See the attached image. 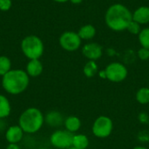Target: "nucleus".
Here are the masks:
<instances>
[{"mask_svg":"<svg viewBox=\"0 0 149 149\" xmlns=\"http://www.w3.org/2000/svg\"><path fill=\"white\" fill-rule=\"evenodd\" d=\"M21 50L23 54L31 59H39L45 50L42 39L36 35H28L21 41Z\"/></svg>","mask_w":149,"mask_h":149,"instance_id":"nucleus-4","label":"nucleus"},{"mask_svg":"<svg viewBox=\"0 0 149 149\" xmlns=\"http://www.w3.org/2000/svg\"><path fill=\"white\" fill-rule=\"evenodd\" d=\"M25 72L29 77H38L43 72V64L39 59H31L26 65Z\"/></svg>","mask_w":149,"mask_h":149,"instance_id":"nucleus-11","label":"nucleus"},{"mask_svg":"<svg viewBox=\"0 0 149 149\" xmlns=\"http://www.w3.org/2000/svg\"><path fill=\"white\" fill-rule=\"evenodd\" d=\"M81 38H79L78 32L74 31H65L59 37L60 46L67 52L77 51L81 45Z\"/></svg>","mask_w":149,"mask_h":149,"instance_id":"nucleus-8","label":"nucleus"},{"mask_svg":"<svg viewBox=\"0 0 149 149\" xmlns=\"http://www.w3.org/2000/svg\"><path fill=\"white\" fill-rule=\"evenodd\" d=\"M45 123V116L37 107L25 109L19 116L18 126L26 134H32L41 129Z\"/></svg>","mask_w":149,"mask_h":149,"instance_id":"nucleus-3","label":"nucleus"},{"mask_svg":"<svg viewBox=\"0 0 149 149\" xmlns=\"http://www.w3.org/2000/svg\"><path fill=\"white\" fill-rule=\"evenodd\" d=\"M83 72H84V75L87 78H92L95 76L98 72V65L96 62L93 60H89L84 65Z\"/></svg>","mask_w":149,"mask_h":149,"instance_id":"nucleus-18","label":"nucleus"},{"mask_svg":"<svg viewBox=\"0 0 149 149\" xmlns=\"http://www.w3.org/2000/svg\"><path fill=\"white\" fill-rule=\"evenodd\" d=\"M30 79L27 72L20 69H11L2 77V86L3 90L12 95L24 93L29 86Z\"/></svg>","mask_w":149,"mask_h":149,"instance_id":"nucleus-2","label":"nucleus"},{"mask_svg":"<svg viewBox=\"0 0 149 149\" xmlns=\"http://www.w3.org/2000/svg\"><path fill=\"white\" fill-rule=\"evenodd\" d=\"M83 55L89 60H97L102 56V46L97 43H88L82 48Z\"/></svg>","mask_w":149,"mask_h":149,"instance_id":"nucleus-9","label":"nucleus"},{"mask_svg":"<svg viewBox=\"0 0 149 149\" xmlns=\"http://www.w3.org/2000/svg\"><path fill=\"white\" fill-rule=\"evenodd\" d=\"M39 149H47V148H39Z\"/></svg>","mask_w":149,"mask_h":149,"instance_id":"nucleus-30","label":"nucleus"},{"mask_svg":"<svg viewBox=\"0 0 149 149\" xmlns=\"http://www.w3.org/2000/svg\"><path fill=\"white\" fill-rule=\"evenodd\" d=\"M70 1H71V3H72L74 4H78L82 2V0H70Z\"/></svg>","mask_w":149,"mask_h":149,"instance_id":"nucleus-26","label":"nucleus"},{"mask_svg":"<svg viewBox=\"0 0 149 149\" xmlns=\"http://www.w3.org/2000/svg\"><path fill=\"white\" fill-rule=\"evenodd\" d=\"M133 149H148V148H145V147H142V146H138V147L134 148Z\"/></svg>","mask_w":149,"mask_h":149,"instance_id":"nucleus-27","label":"nucleus"},{"mask_svg":"<svg viewBox=\"0 0 149 149\" xmlns=\"http://www.w3.org/2000/svg\"><path fill=\"white\" fill-rule=\"evenodd\" d=\"M24 134V132L18 125L10 126L6 129L5 139L9 143L17 144L18 142H20L23 140Z\"/></svg>","mask_w":149,"mask_h":149,"instance_id":"nucleus-10","label":"nucleus"},{"mask_svg":"<svg viewBox=\"0 0 149 149\" xmlns=\"http://www.w3.org/2000/svg\"><path fill=\"white\" fill-rule=\"evenodd\" d=\"M113 129V120L105 115H101L98 117L95 121L93 122L92 131L95 137L104 139L108 137Z\"/></svg>","mask_w":149,"mask_h":149,"instance_id":"nucleus-5","label":"nucleus"},{"mask_svg":"<svg viewBox=\"0 0 149 149\" xmlns=\"http://www.w3.org/2000/svg\"><path fill=\"white\" fill-rule=\"evenodd\" d=\"M65 120L62 114L58 111H51L46 113L45 117V122L52 127H60L64 123Z\"/></svg>","mask_w":149,"mask_h":149,"instance_id":"nucleus-12","label":"nucleus"},{"mask_svg":"<svg viewBox=\"0 0 149 149\" xmlns=\"http://www.w3.org/2000/svg\"><path fill=\"white\" fill-rule=\"evenodd\" d=\"M78 34L81 39L89 40L94 38L96 34V29L93 24H85L79 30Z\"/></svg>","mask_w":149,"mask_h":149,"instance_id":"nucleus-15","label":"nucleus"},{"mask_svg":"<svg viewBox=\"0 0 149 149\" xmlns=\"http://www.w3.org/2000/svg\"><path fill=\"white\" fill-rule=\"evenodd\" d=\"M133 20L140 24H146L149 23V7L141 6L133 13Z\"/></svg>","mask_w":149,"mask_h":149,"instance_id":"nucleus-13","label":"nucleus"},{"mask_svg":"<svg viewBox=\"0 0 149 149\" xmlns=\"http://www.w3.org/2000/svg\"><path fill=\"white\" fill-rule=\"evenodd\" d=\"M11 112V107L9 100L4 96L0 94V120L7 118Z\"/></svg>","mask_w":149,"mask_h":149,"instance_id":"nucleus-16","label":"nucleus"},{"mask_svg":"<svg viewBox=\"0 0 149 149\" xmlns=\"http://www.w3.org/2000/svg\"><path fill=\"white\" fill-rule=\"evenodd\" d=\"M127 30L131 34H134V35H139V34H140V32H141V31L142 29L141 28V24H138L137 22H135V21L132 20V21L130 22V24H128V26H127Z\"/></svg>","mask_w":149,"mask_h":149,"instance_id":"nucleus-22","label":"nucleus"},{"mask_svg":"<svg viewBox=\"0 0 149 149\" xmlns=\"http://www.w3.org/2000/svg\"><path fill=\"white\" fill-rule=\"evenodd\" d=\"M138 56L141 60H148L149 59V50L147 48L141 47L138 51Z\"/></svg>","mask_w":149,"mask_h":149,"instance_id":"nucleus-24","label":"nucleus"},{"mask_svg":"<svg viewBox=\"0 0 149 149\" xmlns=\"http://www.w3.org/2000/svg\"><path fill=\"white\" fill-rule=\"evenodd\" d=\"M64 125H65V130L73 134L79 130L81 127V121L76 116H69L65 120Z\"/></svg>","mask_w":149,"mask_h":149,"instance_id":"nucleus-14","label":"nucleus"},{"mask_svg":"<svg viewBox=\"0 0 149 149\" xmlns=\"http://www.w3.org/2000/svg\"><path fill=\"white\" fill-rule=\"evenodd\" d=\"M53 1H55L57 3H65V2L70 1V0H53Z\"/></svg>","mask_w":149,"mask_h":149,"instance_id":"nucleus-28","label":"nucleus"},{"mask_svg":"<svg viewBox=\"0 0 149 149\" xmlns=\"http://www.w3.org/2000/svg\"><path fill=\"white\" fill-rule=\"evenodd\" d=\"M10 70H11L10 59L4 55L0 56V76L3 77Z\"/></svg>","mask_w":149,"mask_h":149,"instance_id":"nucleus-20","label":"nucleus"},{"mask_svg":"<svg viewBox=\"0 0 149 149\" xmlns=\"http://www.w3.org/2000/svg\"><path fill=\"white\" fill-rule=\"evenodd\" d=\"M73 134L67 130H57L50 137L51 144L58 149H67L72 146Z\"/></svg>","mask_w":149,"mask_h":149,"instance_id":"nucleus-7","label":"nucleus"},{"mask_svg":"<svg viewBox=\"0 0 149 149\" xmlns=\"http://www.w3.org/2000/svg\"><path fill=\"white\" fill-rule=\"evenodd\" d=\"M67 149H78V148H74V147H71V148H67Z\"/></svg>","mask_w":149,"mask_h":149,"instance_id":"nucleus-29","label":"nucleus"},{"mask_svg":"<svg viewBox=\"0 0 149 149\" xmlns=\"http://www.w3.org/2000/svg\"><path fill=\"white\" fill-rule=\"evenodd\" d=\"M88 146H89V139L86 135L82 134L73 135L72 147L78 149H86Z\"/></svg>","mask_w":149,"mask_h":149,"instance_id":"nucleus-17","label":"nucleus"},{"mask_svg":"<svg viewBox=\"0 0 149 149\" xmlns=\"http://www.w3.org/2000/svg\"><path fill=\"white\" fill-rule=\"evenodd\" d=\"M11 6H12L11 0H0V10L7 11L11 8Z\"/></svg>","mask_w":149,"mask_h":149,"instance_id":"nucleus-23","label":"nucleus"},{"mask_svg":"<svg viewBox=\"0 0 149 149\" xmlns=\"http://www.w3.org/2000/svg\"><path fill=\"white\" fill-rule=\"evenodd\" d=\"M139 41L142 47L149 50V28H144L139 34Z\"/></svg>","mask_w":149,"mask_h":149,"instance_id":"nucleus-21","label":"nucleus"},{"mask_svg":"<svg viewBox=\"0 0 149 149\" xmlns=\"http://www.w3.org/2000/svg\"><path fill=\"white\" fill-rule=\"evenodd\" d=\"M136 100L141 104L146 105L149 103V87H141L136 93Z\"/></svg>","mask_w":149,"mask_h":149,"instance_id":"nucleus-19","label":"nucleus"},{"mask_svg":"<svg viewBox=\"0 0 149 149\" xmlns=\"http://www.w3.org/2000/svg\"><path fill=\"white\" fill-rule=\"evenodd\" d=\"M133 20V13L128 8L121 3L111 5L105 15L107 25L113 31H120L127 30L128 24Z\"/></svg>","mask_w":149,"mask_h":149,"instance_id":"nucleus-1","label":"nucleus"},{"mask_svg":"<svg viewBox=\"0 0 149 149\" xmlns=\"http://www.w3.org/2000/svg\"><path fill=\"white\" fill-rule=\"evenodd\" d=\"M104 72L106 74V79L114 83H119L125 80L128 74L127 67L119 62H113L109 64Z\"/></svg>","mask_w":149,"mask_h":149,"instance_id":"nucleus-6","label":"nucleus"},{"mask_svg":"<svg viewBox=\"0 0 149 149\" xmlns=\"http://www.w3.org/2000/svg\"><path fill=\"white\" fill-rule=\"evenodd\" d=\"M6 149H20V147H19L17 144L9 143L8 146L6 147Z\"/></svg>","mask_w":149,"mask_h":149,"instance_id":"nucleus-25","label":"nucleus"},{"mask_svg":"<svg viewBox=\"0 0 149 149\" xmlns=\"http://www.w3.org/2000/svg\"><path fill=\"white\" fill-rule=\"evenodd\" d=\"M148 87H149V86H148Z\"/></svg>","mask_w":149,"mask_h":149,"instance_id":"nucleus-31","label":"nucleus"}]
</instances>
